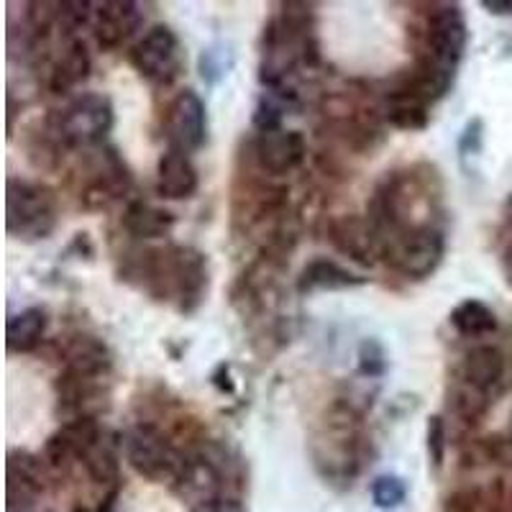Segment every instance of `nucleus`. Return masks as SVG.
Returning <instances> with one entry per match:
<instances>
[{
	"instance_id": "25",
	"label": "nucleus",
	"mask_w": 512,
	"mask_h": 512,
	"mask_svg": "<svg viewBox=\"0 0 512 512\" xmlns=\"http://www.w3.org/2000/svg\"><path fill=\"white\" fill-rule=\"evenodd\" d=\"M425 443H428V456H431L433 466L441 469L443 459H446V423H443L441 415H431V418H428Z\"/></svg>"
},
{
	"instance_id": "31",
	"label": "nucleus",
	"mask_w": 512,
	"mask_h": 512,
	"mask_svg": "<svg viewBox=\"0 0 512 512\" xmlns=\"http://www.w3.org/2000/svg\"><path fill=\"white\" fill-rule=\"evenodd\" d=\"M72 512H88V510H85V507H75V510H72Z\"/></svg>"
},
{
	"instance_id": "6",
	"label": "nucleus",
	"mask_w": 512,
	"mask_h": 512,
	"mask_svg": "<svg viewBox=\"0 0 512 512\" xmlns=\"http://www.w3.org/2000/svg\"><path fill=\"white\" fill-rule=\"evenodd\" d=\"M131 64L149 82L169 85L185 70V52L175 31L157 24L136 41V47L131 49Z\"/></svg>"
},
{
	"instance_id": "3",
	"label": "nucleus",
	"mask_w": 512,
	"mask_h": 512,
	"mask_svg": "<svg viewBox=\"0 0 512 512\" xmlns=\"http://www.w3.org/2000/svg\"><path fill=\"white\" fill-rule=\"evenodd\" d=\"M446 236L436 226H410L395 228L387 236V262L405 274L408 280H425L431 277L443 262Z\"/></svg>"
},
{
	"instance_id": "14",
	"label": "nucleus",
	"mask_w": 512,
	"mask_h": 512,
	"mask_svg": "<svg viewBox=\"0 0 512 512\" xmlns=\"http://www.w3.org/2000/svg\"><path fill=\"white\" fill-rule=\"evenodd\" d=\"M505 374V356L497 346H477L466 354L464 367H461V382L472 384L474 390L487 395L492 387H497Z\"/></svg>"
},
{
	"instance_id": "9",
	"label": "nucleus",
	"mask_w": 512,
	"mask_h": 512,
	"mask_svg": "<svg viewBox=\"0 0 512 512\" xmlns=\"http://www.w3.org/2000/svg\"><path fill=\"white\" fill-rule=\"evenodd\" d=\"M305 159V139L300 131H264L256 136V162L269 175H287Z\"/></svg>"
},
{
	"instance_id": "8",
	"label": "nucleus",
	"mask_w": 512,
	"mask_h": 512,
	"mask_svg": "<svg viewBox=\"0 0 512 512\" xmlns=\"http://www.w3.org/2000/svg\"><path fill=\"white\" fill-rule=\"evenodd\" d=\"M167 139L177 152H198L208 141V113L195 90L177 95L167 108Z\"/></svg>"
},
{
	"instance_id": "11",
	"label": "nucleus",
	"mask_w": 512,
	"mask_h": 512,
	"mask_svg": "<svg viewBox=\"0 0 512 512\" xmlns=\"http://www.w3.org/2000/svg\"><path fill=\"white\" fill-rule=\"evenodd\" d=\"M141 16L139 6L136 3H103L100 11L95 13V39H98L100 49H118L123 41H128L131 36L139 31Z\"/></svg>"
},
{
	"instance_id": "19",
	"label": "nucleus",
	"mask_w": 512,
	"mask_h": 512,
	"mask_svg": "<svg viewBox=\"0 0 512 512\" xmlns=\"http://www.w3.org/2000/svg\"><path fill=\"white\" fill-rule=\"evenodd\" d=\"M90 72V57H88V49L82 41H72L67 52L62 54L57 64H54V72H52V90L54 93H67L72 90L75 85H80Z\"/></svg>"
},
{
	"instance_id": "12",
	"label": "nucleus",
	"mask_w": 512,
	"mask_h": 512,
	"mask_svg": "<svg viewBox=\"0 0 512 512\" xmlns=\"http://www.w3.org/2000/svg\"><path fill=\"white\" fill-rule=\"evenodd\" d=\"M198 169L190 154L167 149L157 164V192L167 200H187L198 192Z\"/></svg>"
},
{
	"instance_id": "13",
	"label": "nucleus",
	"mask_w": 512,
	"mask_h": 512,
	"mask_svg": "<svg viewBox=\"0 0 512 512\" xmlns=\"http://www.w3.org/2000/svg\"><path fill=\"white\" fill-rule=\"evenodd\" d=\"M367 277H361V274L349 272L346 267L336 262H328V259H315L310 262L308 267L300 272L297 277V292H318V290H354V287H364L367 285Z\"/></svg>"
},
{
	"instance_id": "26",
	"label": "nucleus",
	"mask_w": 512,
	"mask_h": 512,
	"mask_svg": "<svg viewBox=\"0 0 512 512\" xmlns=\"http://www.w3.org/2000/svg\"><path fill=\"white\" fill-rule=\"evenodd\" d=\"M282 116H285V108L272 95L264 93L254 111V126L259 128V134H264V131H277V128H282Z\"/></svg>"
},
{
	"instance_id": "4",
	"label": "nucleus",
	"mask_w": 512,
	"mask_h": 512,
	"mask_svg": "<svg viewBox=\"0 0 512 512\" xmlns=\"http://www.w3.org/2000/svg\"><path fill=\"white\" fill-rule=\"evenodd\" d=\"M113 103L100 93H82L57 116V136L67 146H95L111 134Z\"/></svg>"
},
{
	"instance_id": "17",
	"label": "nucleus",
	"mask_w": 512,
	"mask_h": 512,
	"mask_svg": "<svg viewBox=\"0 0 512 512\" xmlns=\"http://www.w3.org/2000/svg\"><path fill=\"white\" fill-rule=\"evenodd\" d=\"M47 331V313L41 308H26L8 320L6 346L11 354H29L41 344Z\"/></svg>"
},
{
	"instance_id": "21",
	"label": "nucleus",
	"mask_w": 512,
	"mask_h": 512,
	"mask_svg": "<svg viewBox=\"0 0 512 512\" xmlns=\"http://www.w3.org/2000/svg\"><path fill=\"white\" fill-rule=\"evenodd\" d=\"M372 500L382 510L400 507L402 502L408 500V484L402 477H395V474H382L372 482Z\"/></svg>"
},
{
	"instance_id": "16",
	"label": "nucleus",
	"mask_w": 512,
	"mask_h": 512,
	"mask_svg": "<svg viewBox=\"0 0 512 512\" xmlns=\"http://www.w3.org/2000/svg\"><path fill=\"white\" fill-rule=\"evenodd\" d=\"M123 226L136 239H164L175 228V216L169 210L136 200L123 213Z\"/></svg>"
},
{
	"instance_id": "22",
	"label": "nucleus",
	"mask_w": 512,
	"mask_h": 512,
	"mask_svg": "<svg viewBox=\"0 0 512 512\" xmlns=\"http://www.w3.org/2000/svg\"><path fill=\"white\" fill-rule=\"evenodd\" d=\"M387 372V354L377 338H364L359 346V374L369 379H379Z\"/></svg>"
},
{
	"instance_id": "5",
	"label": "nucleus",
	"mask_w": 512,
	"mask_h": 512,
	"mask_svg": "<svg viewBox=\"0 0 512 512\" xmlns=\"http://www.w3.org/2000/svg\"><path fill=\"white\" fill-rule=\"evenodd\" d=\"M126 459L134 466L141 477L152 482H177L185 469V461L180 459L172 443L152 428V425H136L126 433Z\"/></svg>"
},
{
	"instance_id": "7",
	"label": "nucleus",
	"mask_w": 512,
	"mask_h": 512,
	"mask_svg": "<svg viewBox=\"0 0 512 512\" xmlns=\"http://www.w3.org/2000/svg\"><path fill=\"white\" fill-rule=\"evenodd\" d=\"M164 282V292L175 295L182 313H192L203 303V295L208 290V264L205 256L195 249H172L167 254H159Z\"/></svg>"
},
{
	"instance_id": "23",
	"label": "nucleus",
	"mask_w": 512,
	"mask_h": 512,
	"mask_svg": "<svg viewBox=\"0 0 512 512\" xmlns=\"http://www.w3.org/2000/svg\"><path fill=\"white\" fill-rule=\"evenodd\" d=\"M233 67V54L226 47H208L200 54V75L205 82H218Z\"/></svg>"
},
{
	"instance_id": "27",
	"label": "nucleus",
	"mask_w": 512,
	"mask_h": 512,
	"mask_svg": "<svg viewBox=\"0 0 512 512\" xmlns=\"http://www.w3.org/2000/svg\"><path fill=\"white\" fill-rule=\"evenodd\" d=\"M482 152V121L474 118L469 126H466L464 136H461V154L469 157V154H479Z\"/></svg>"
},
{
	"instance_id": "29",
	"label": "nucleus",
	"mask_w": 512,
	"mask_h": 512,
	"mask_svg": "<svg viewBox=\"0 0 512 512\" xmlns=\"http://www.w3.org/2000/svg\"><path fill=\"white\" fill-rule=\"evenodd\" d=\"M482 8L495 16H512V0H482Z\"/></svg>"
},
{
	"instance_id": "18",
	"label": "nucleus",
	"mask_w": 512,
	"mask_h": 512,
	"mask_svg": "<svg viewBox=\"0 0 512 512\" xmlns=\"http://www.w3.org/2000/svg\"><path fill=\"white\" fill-rule=\"evenodd\" d=\"M451 326L466 338H479L489 336L497 331V318L492 308L482 303V300H464L451 310Z\"/></svg>"
},
{
	"instance_id": "15",
	"label": "nucleus",
	"mask_w": 512,
	"mask_h": 512,
	"mask_svg": "<svg viewBox=\"0 0 512 512\" xmlns=\"http://www.w3.org/2000/svg\"><path fill=\"white\" fill-rule=\"evenodd\" d=\"M111 369V354L93 336H77L67 349V372L75 377L100 379Z\"/></svg>"
},
{
	"instance_id": "24",
	"label": "nucleus",
	"mask_w": 512,
	"mask_h": 512,
	"mask_svg": "<svg viewBox=\"0 0 512 512\" xmlns=\"http://www.w3.org/2000/svg\"><path fill=\"white\" fill-rule=\"evenodd\" d=\"M390 121L397 128H408V131H423L428 126V113H425L420 100H400L390 111Z\"/></svg>"
},
{
	"instance_id": "30",
	"label": "nucleus",
	"mask_w": 512,
	"mask_h": 512,
	"mask_svg": "<svg viewBox=\"0 0 512 512\" xmlns=\"http://www.w3.org/2000/svg\"><path fill=\"white\" fill-rule=\"evenodd\" d=\"M502 274H505L507 285L512 287V246H507L505 254H502Z\"/></svg>"
},
{
	"instance_id": "2",
	"label": "nucleus",
	"mask_w": 512,
	"mask_h": 512,
	"mask_svg": "<svg viewBox=\"0 0 512 512\" xmlns=\"http://www.w3.org/2000/svg\"><path fill=\"white\" fill-rule=\"evenodd\" d=\"M6 231L21 241H41L57 226V195L47 185L29 180H8Z\"/></svg>"
},
{
	"instance_id": "1",
	"label": "nucleus",
	"mask_w": 512,
	"mask_h": 512,
	"mask_svg": "<svg viewBox=\"0 0 512 512\" xmlns=\"http://www.w3.org/2000/svg\"><path fill=\"white\" fill-rule=\"evenodd\" d=\"M466 18L459 6H438L428 18V59L420 72L418 100H438L454 85L456 70L464 57Z\"/></svg>"
},
{
	"instance_id": "28",
	"label": "nucleus",
	"mask_w": 512,
	"mask_h": 512,
	"mask_svg": "<svg viewBox=\"0 0 512 512\" xmlns=\"http://www.w3.org/2000/svg\"><path fill=\"white\" fill-rule=\"evenodd\" d=\"M192 512H244V507L236 500H210L198 505Z\"/></svg>"
},
{
	"instance_id": "20",
	"label": "nucleus",
	"mask_w": 512,
	"mask_h": 512,
	"mask_svg": "<svg viewBox=\"0 0 512 512\" xmlns=\"http://www.w3.org/2000/svg\"><path fill=\"white\" fill-rule=\"evenodd\" d=\"M82 464L88 466L90 477H93L98 484L116 482V477H118V456H116V451H113L111 443H105L103 438H100V441L95 443L93 451H90V454L85 456V459H82Z\"/></svg>"
},
{
	"instance_id": "10",
	"label": "nucleus",
	"mask_w": 512,
	"mask_h": 512,
	"mask_svg": "<svg viewBox=\"0 0 512 512\" xmlns=\"http://www.w3.org/2000/svg\"><path fill=\"white\" fill-rule=\"evenodd\" d=\"M100 428L95 418H75L64 423L47 441V461L52 466H64L70 459H85L100 441Z\"/></svg>"
}]
</instances>
